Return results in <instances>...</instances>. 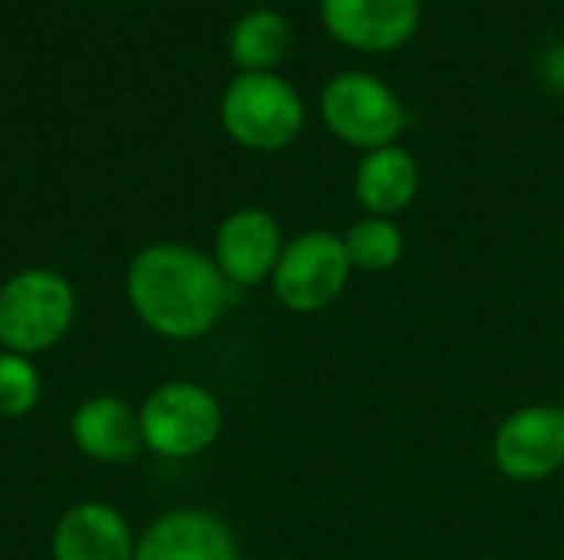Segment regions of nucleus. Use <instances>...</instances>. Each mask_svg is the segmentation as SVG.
<instances>
[{"instance_id": "nucleus-1", "label": "nucleus", "mask_w": 564, "mask_h": 560, "mask_svg": "<svg viewBox=\"0 0 564 560\" xmlns=\"http://www.w3.org/2000/svg\"><path fill=\"white\" fill-rule=\"evenodd\" d=\"M231 290L208 254L178 241L142 248L126 274L135 317L165 340L205 337L225 317Z\"/></svg>"}, {"instance_id": "nucleus-2", "label": "nucleus", "mask_w": 564, "mask_h": 560, "mask_svg": "<svg viewBox=\"0 0 564 560\" xmlns=\"http://www.w3.org/2000/svg\"><path fill=\"white\" fill-rule=\"evenodd\" d=\"M76 320L73 284L50 267H26L0 287V347L20 356L53 350Z\"/></svg>"}, {"instance_id": "nucleus-3", "label": "nucleus", "mask_w": 564, "mask_h": 560, "mask_svg": "<svg viewBox=\"0 0 564 560\" xmlns=\"http://www.w3.org/2000/svg\"><path fill=\"white\" fill-rule=\"evenodd\" d=\"M221 403L218 396L192 380H172L155 386L142 409V442L162 459H195L208 452L221 432Z\"/></svg>"}, {"instance_id": "nucleus-4", "label": "nucleus", "mask_w": 564, "mask_h": 560, "mask_svg": "<svg viewBox=\"0 0 564 560\" xmlns=\"http://www.w3.org/2000/svg\"><path fill=\"white\" fill-rule=\"evenodd\" d=\"M225 132L254 152H278L304 129V106L291 83L274 73H238L221 96Z\"/></svg>"}, {"instance_id": "nucleus-5", "label": "nucleus", "mask_w": 564, "mask_h": 560, "mask_svg": "<svg viewBox=\"0 0 564 560\" xmlns=\"http://www.w3.org/2000/svg\"><path fill=\"white\" fill-rule=\"evenodd\" d=\"M350 274L354 267L344 238L330 231H304L284 244L271 274V290L281 307L294 314H317L344 294Z\"/></svg>"}, {"instance_id": "nucleus-6", "label": "nucleus", "mask_w": 564, "mask_h": 560, "mask_svg": "<svg viewBox=\"0 0 564 560\" xmlns=\"http://www.w3.org/2000/svg\"><path fill=\"white\" fill-rule=\"evenodd\" d=\"M327 129L357 149H387L406 129V112L390 86L367 73H344L321 96Z\"/></svg>"}, {"instance_id": "nucleus-7", "label": "nucleus", "mask_w": 564, "mask_h": 560, "mask_svg": "<svg viewBox=\"0 0 564 560\" xmlns=\"http://www.w3.org/2000/svg\"><path fill=\"white\" fill-rule=\"evenodd\" d=\"M496 469L512 482H545L564 469V416L558 406L512 413L492 439Z\"/></svg>"}, {"instance_id": "nucleus-8", "label": "nucleus", "mask_w": 564, "mask_h": 560, "mask_svg": "<svg viewBox=\"0 0 564 560\" xmlns=\"http://www.w3.org/2000/svg\"><path fill=\"white\" fill-rule=\"evenodd\" d=\"M284 251V234L264 208H238L215 231L212 261L231 287H254L271 281Z\"/></svg>"}, {"instance_id": "nucleus-9", "label": "nucleus", "mask_w": 564, "mask_h": 560, "mask_svg": "<svg viewBox=\"0 0 564 560\" xmlns=\"http://www.w3.org/2000/svg\"><path fill=\"white\" fill-rule=\"evenodd\" d=\"M135 560H238L231 528L205 508H175L135 541Z\"/></svg>"}, {"instance_id": "nucleus-10", "label": "nucleus", "mask_w": 564, "mask_h": 560, "mask_svg": "<svg viewBox=\"0 0 564 560\" xmlns=\"http://www.w3.org/2000/svg\"><path fill=\"white\" fill-rule=\"evenodd\" d=\"M327 30L364 53L403 46L420 23V0H321Z\"/></svg>"}, {"instance_id": "nucleus-11", "label": "nucleus", "mask_w": 564, "mask_h": 560, "mask_svg": "<svg viewBox=\"0 0 564 560\" xmlns=\"http://www.w3.org/2000/svg\"><path fill=\"white\" fill-rule=\"evenodd\" d=\"M53 560H135L126 515L102 502L73 505L53 531Z\"/></svg>"}, {"instance_id": "nucleus-12", "label": "nucleus", "mask_w": 564, "mask_h": 560, "mask_svg": "<svg viewBox=\"0 0 564 560\" xmlns=\"http://www.w3.org/2000/svg\"><path fill=\"white\" fill-rule=\"evenodd\" d=\"M69 436L86 459L106 465L132 462L145 446L139 413L119 396H93L79 403L69 419Z\"/></svg>"}, {"instance_id": "nucleus-13", "label": "nucleus", "mask_w": 564, "mask_h": 560, "mask_svg": "<svg viewBox=\"0 0 564 560\" xmlns=\"http://www.w3.org/2000/svg\"><path fill=\"white\" fill-rule=\"evenodd\" d=\"M354 191L373 218H393L413 205L420 191V168L400 145L373 149L357 168Z\"/></svg>"}, {"instance_id": "nucleus-14", "label": "nucleus", "mask_w": 564, "mask_h": 560, "mask_svg": "<svg viewBox=\"0 0 564 560\" xmlns=\"http://www.w3.org/2000/svg\"><path fill=\"white\" fill-rule=\"evenodd\" d=\"M291 46V26L278 10H251L231 33V59L241 73H268Z\"/></svg>"}, {"instance_id": "nucleus-15", "label": "nucleus", "mask_w": 564, "mask_h": 560, "mask_svg": "<svg viewBox=\"0 0 564 560\" xmlns=\"http://www.w3.org/2000/svg\"><path fill=\"white\" fill-rule=\"evenodd\" d=\"M344 248L354 271L364 274H383L400 264L403 257V231L393 224V218H360L344 234Z\"/></svg>"}, {"instance_id": "nucleus-16", "label": "nucleus", "mask_w": 564, "mask_h": 560, "mask_svg": "<svg viewBox=\"0 0 564 560\" xmlns=\"http://www.w3.org/2000/svg\"><path fill=\"white\" fill-rule=\"evenodd\" d=\"M43 393L40 373L30 356L0 350V419H20L36 409Z\"/></svg>"}, {"instance_id": "nucleus-17", "label": "nucleus", "mask_w": 564, "mask_h": 560, "mask_svg": "<svg viewBox=\"0 0 564 560\" xmlns=\"http://www.w3.org/2000/svg\"><path fill=\"white\" fill-rule=\"evenodd\" d=\"M558 409H562V416H564V399H562V406H558Z\"/></svg>"}]
</instances>
